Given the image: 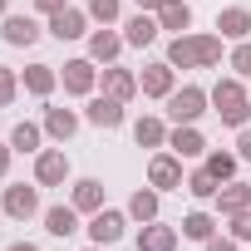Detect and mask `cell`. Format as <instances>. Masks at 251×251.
<instances>
[{"instance_id":"29","label":"cell","mask_w":251,"mask_h":251,"mask_svg":"<svg viewBox=\"0 0 251 251\" xmlns=\"http://www.w3.org/2000/svg\"><path fill=\"white\" fill-rule=\"evenodd\" d=\"M182 187H187V192H192V197H197V202H212V197H217V187H222V182H217V177H212V173H207V168H197V173H187V182H182Z\"/></svg>"},{"instance_id":"20","label":"cell","mask_w":251,"mask_h":251,"mask_svg":"<svg viewBox=\"0 0 251 251\" xmlns=\"http://www.w3.org/2000/svg\"><path fill=\"white\" fill-rule=\"evenodd\" d=\"M138 251H177V226L143 222V226H138Z\"/></svg>"},{"instance_id":"40","label":"cell","mask_w":251,"mask_h":251,"mask_svg":"<svg viewBox=\"0 0 251 251\" xmlns=\"http://www.w3.org/2000/svg\"><path fill=\"white\" fill-rule=\"evenodd\" d=\"M5 251H40V246H35V241H10Z\"/></svg>"},{"instance_id":"18","label":"cell","mask_w":251,"mask_h":251,"mask_svg":"<svg viewBox=\"0 0 251 251\" xmlns=\"http://www.w3.org/2000/svg\"><path fill=\"white\" fill-rule=\"evenodd\" d=\"M158 30H163V25H158V15H148V10H138L133 20H123V40H128L133 50H148V45L158 40Z\"/></svg>"},{"instance_id":"41","label":"cell","mask_w":251,"mask_h":251,"mask_svg":"<svg viewBox=\"0 0 251 251\" xmlns=\"http://www.w3.org/2000/svg\"><path fill=\"white\" fill-rule=\"evenodd\" d=\"M5 15H10V0H0V20H5Z\"/></svg>"},{"instance_id":"26","label":"cell","mask_w":251,"mask_h":251,"mask_svg":"<svg viewBox=\"0 0 251 251\" xmlns=\"http://www.w3.org/2000/svg\"><path fill=\"white\" fill-rule=\"evenodd\" d=\"M158 207H163V202H158V187H138V192L128 197V217H133V222H158Z\"/></svg>"},{"instance_id":"19","label":"cell","mask_w":251,"mask_h":251,"mask_svg":"<svg viewBox=\"0 0 251 251\" xmlns=\"http://www.w3.org/2000/svg\"><path fill=\"white\" fill-rule=\"evenodd\" d=\"M217 30H222V40H251V10L246 5H226L222 15H217Z\"/></svg>"},{"instance_id":"10","label":"cell","mask_w":251,"mask_h":251,"mask_svg":"<svg viewBox=\"0 0 251 251\" xmlns=\"http://www.w3.org/2000/svg\"><path fill=\"white\" fill-rule=\"evenodd\" d=\"M50 35L64 45V40H84L89 35V10H74V5H64L59 15H50Z\"/></svg>"},{"instance_id":"12","label":"cell","mask_w":251,"mask_h":251,"mask_svg":"<svg viewBox=\"0 0 251 251\" xmlns=\"http://www.w3.org/2000/svg\"><path fill=\"white\" fill-rule=\"evenodd\" d=\"M212 202H217V217H236V212H246V207H251V182H236V177H231V182H222V187H217V197H212Z\"/></svg>"},{"instance_id":"24","label":"cell","mask_w":251,"mask_h":251,"mask_svg":"<svg viewBox=\"0 0 251 251\" xmlns=\"http://www.w3.org/2000/svg\"><path fill=\"white\" fill-rule=\"evenodd\" d=\"M20 84H25L35 99H50V94H54V84H59V74H54V64H30V69L20 74Z\"/></svg>"},{"instance_id":"36","label":"cell","mask_w":251,"mask_h":251,"mask_svg":"<svg viewBox=\"0 0 251 251\" xmlns=\"http://www.w3.org/2000/svg\"><path fill=\"white\" fill-rule=\"evenodd\" d=\"M202 251H236V241L231 236H212V241H202Z\"/></svg>"},{"instance_id":"22","label":"cell","mask_w":251,"mask_h":251,"mask_svg":"<svg viewBox=\"0 0 251 251\" xmlns=\"http://www.w3.org/2000/svg\"><path fill=\"white\" fill-rule=\"evenodd\" d=\"M168 133H173V128H168L163 118H153V113H143V118L133 123V143H138V148H168Z\"/></svg>"},{"instance_id":"9","label":"cell","mask_w":251,"mask_h":251,"mask_svg":"<svg viewBox=\"0 0 251 251\" xmlns=\"http://www.w3.org/2000/svg\"><path fill=\"white\" fill-rule=\"evenodd\" d=\"M59 79H64V94L89 99V94H94V84H99V69H94V59L84 54V59H69V64L59 69Z\"/></svg>"},{"instance_id":"15","label":"cell","mask_w":251,"mask_h":251,"mask_svg":"<svg viewBox=\"0 0 251 251\" xmlns=\"http://www.w3.org/2000/svg\"><path fill=\"white\" fill-rule=\"evenodd\" d=\"M123 45H128V40L113 35L108 25H103V30H89V59H94V64H113V59L123 54Z\"/></svg>"},{"instance_id":"6","label":"cell","mask_w":251,"mask_h":251,"mask_svg":"<svg viewBox=\"0 0 251 251\" xmlns=\"http://www.w3.org/2000/svg\"><path fill=\"white\" fill-rule=\"evenodd\" d=\"M35 182L40 187H64L69 182V153L64 148H40L35 153Z\"/></svg>"},{"instance_id":"5","label":"cell","mask_w":251,"mask_h":251,"mask_svg":"<svg viewBox=\"0 0 251 251\" xmlns=\"http://www.w3.org/2000/svg\"><path fill=\"white\" fill-rule=\"evenodd\" d=\"M0 207H5V217H10V222H30V217H40V182H35V187L10 182V187H5V197H0Z\"/></svg>"},{"instance_id":"2","label":"cell","mask_w":251,"mask_h":251,"mask_svg":"<svg viewBox=\"0 0 251 251\" xmlns=\"http://www.w3.org/2000/svg\"><path fill=\"white\" fill-rule=\"evenodd\" d=\"M207 94H212V113L226 123V128H246V118H251V94H246V84H241L236 74L217 79Z\"/></svg>"},{"instance_id":"37","label":"cell","mask_w":251,"mask_h":251,"mask_svg":"<svg viewBox=\"0 0 251 251\" xmlns=\"http://www.w3.org/2000/svg\"><path fill=\"white\" fill-rule=\"evenodd\" d=\"M35 10H40V15H59V10H64V0H35Z\"/></svg>"},{"instance_id":"11","label":"cell","mask_w":251,"mask_h":251,"mask_svg":"<svg viewBox=\"0 0 251 251\" xmlns=\"http://www.w3.org/2000/svg\"><path fill=\"white\" fill-rule=\"evenodd\" d=\"M168 148H173L177 158H207V138L197 133V123H173Z\"/></svg>"},{"instance_id":"35","label":"cell","mask_w":251,"mask_h":251,"mask_svg":"<svg viewBox=\"0 0 251 251\" xmlns=\"http://www.w3.org/2000/svg\"><path fill=\"white\" fill-rule=\"evenodd\" d=\"M236 158L251 163V128H236Z\"/></svg>"},{"instance_id":"8","label":"cell","mask_w":251,"mask_h":251,"mask_svg":"<svg viewBox=\"0 0 251 251\" xmlns=\"http://www.w3.org/2000/svg\"><path fill=\"white\" fill-rule=\"evenodd\" d=\"M173 89H177V69H173L168 59L143 64V74H138V94H148V99H168Z\"/></svg>"},{"instance_id":"34","label":"cell","mask_w":251,"mask_h":251,"mask_svg":"<svg viewBox=\"0 0 251 251\" xmlns=\"http://www.w3.org/2000/svg\"><path fill=\"white\" fill-rule=\"evenodd\" d=\"M226 222H231V241H251V207L236 212V217H226Z\"/></svg>"},{"instance_id":"32","label":"cell","mask_w":251,"mask_h":251,"mask_svg":"<svg viewBox=\"0 0 251 251\" xmlns=\"http://www.w3.org/2000/svg\"><path fill=\"white\" fill-rule=\"evenodd\" d=\"M226 64H231V74H236V79H251V40H241V45L231 50V59H226Z\"/></svg>"},{"instance_id":"1","label":"cell","mask_w":251,"mask_h":251,"mask_svg":"<svg viewBox=\"0 0 251 251\" xmlns=\"http://www.w3.org/2000/svg\"><path fill=\"white\" fill-rule=\"evenodd\" d=\"M168 64L173 69H217L222 64V35H173Z\"/></svg>"},{"instance_id":"27","label":"cell","mask_w":251,"mask_h":251,"mask_svg":"<svg viewBox=\"0 0 251 251\" xmlns=\"http://www.w3.org/2000/svg\"><path fill=\"white\" fill-rule=\"evenodd\" d=\"M182 236L187 241H212L217 236V217L212 212H187L182 217Z\"/></svg>"},{"instance_id":"3","label":"cell","mask_w":251,"mask_h":251,"mask_svg":"<svg viewBox=\"0 0 251 251\" xmlns=\"http://www.w3.org/2000/svg\"><path fill=\"white\" fill-rule=\"evenodd\" d=\"M163 103H168V118H173V123H197V118L207 113L212 94H207V89H197V84H182V89H173Z\"/></svg>"},{"instance_id":"17","label":"cell","mask_w":251,"mask_h":251,"mask_svg":"<svg viewBox=\"0 0 251 251\" xmlns=\"http://www.w3.org/2000/svg\"><path fill=\"white\" fill-rule=\"evenodd\" d=\"M103 94L118 99V103H128L138 94V74L133 69H118V64H103Z\"/></svg>"},{"instance_id":"38","label":"cell","mask_w":251,"mask_h":251,"mask_svg":"<svg viewBox=\"0 0 251 251\" xmlns=\"http://www.w3.org/2000/svg\"><path fill=\"white\" fill-rule=\"evenodd\" d=\"M10 158H15V148H10V143H0V177L10 173Z\"/></svg>"},{"instance_id":"21","label":"cell","mask_w":251,"mask_h":251,"mask_svg":"<svg viewBox=\"0 0 251 251\" xmlns=\"http://www.w3.org/2000/svg\"><path fill=\"white\" fill-rule=\"evenodd\" d=\"M45 133H50L54 143H69V138L79 133V113H74V108H54V103H50V108H45Z\"/></svg>"},{"instance_id":"28","label":"cell","mask_w":251,"mask_h":251,"mask_svg":"<svg viewBox=\"0 0 251 251\" xmlns=\"http://www.w3.org/2000/svg\"><path fill=\"white\" fill-rule=\"evenodd\" d=\"M40 138H45V123H15L10 128V148L15 153H40Z\"/></svg>"},{"instance_id":"31","label":"cell","mask_w":251,"mask_h":251,"mask_svg":"<svg viewBox=\"0 0 251 251\" xmlns=\"http://www.w3.org/2000/svg\"><path fill=\"white\" fill-rule=\"evenodd\" d=\"M89 20H99V25H113L118 15H123V5H118V0H89Z\"/></svg>"},{"instance_id":"16","label":"cell","mask_w":251,"mask_h":251,"mask_svg":"<svg viewBox=\"0 0 251 251\" xmlns=\"http://www.w3.org/2000/svg\"><path fill=\"white\" fill-rule=\"evenodd\" d=\"M69 202H74L79 217H94V212L103 207V182H99V177H79V182L69 187Z\"/></svg>"},{"instance_id":"30","label":"cell","mask_w":251,"mask_h":251,"mask_svg":"<svg viewBox=\"0 0 251 251\" xmlns=\"http://www.w3.org/2000/svg\"><path fill=\"white\" fill-rule=\"evenodd\" d=\"M236 163H241L236 153H207V163H202V168H207L217 182H231V177H236Z\"/></svg>"},{"instance_id":"23","label":"cell","mask_w":251,"mask_h":251,"mask_svg":"<svg viewBox=\"0 0 251 251\" xmlns=\"http://www.w3.org/2000/svg\"><path fill=\"white\" fill-rule=\"evenodd\" d=\"M45 231H50V236H59V241H64V236H74V231H79V212H74V202L50 207V212H45Z\"/></svg>"},{"instance_id":"14","label":"cell","mask_w":251,"mask_h":251,"mask_svg":"<svg viewBox=\"0 0 251 251\" xmlns=\"http://www.w3.org/2000/svg\"><path fill=\"white\" fill-rule=\"evenodd\" d=\"M0 40L15 45V50H30V45L40 40V25H35L30 15H5V20H0Z\"/></svg>"},{"instance_id":"7","label":"cell","mask_w":251,"mask_h":251,"mask_svg":"<svg viewBox=\"0 0 251 251\" xmlns=\"http://www.w3.org/2000/svg\"><path fill=\"white\" fill-rule=\"evenodd\" d=\"M187 177H182V158L177 153H153L148 158V187H158V192H177Z\"/></svg>"},{"instance_id":"25","label":"cell","mask_w":251,"mask_h":251,"mask_svg":"<svg viewBox=\"0 0 251 251\" xmlns=\"http://www.w3.org/2000/svg\"><path fill=\"white\" fill-rule=\"evenodd\" d=\"M158 25L173 30V35H187L192 30V5H187V0H168V5L158 10Z\"/></svg>"},{"instance_id":"39","label":"cell","mask_w":251,"mask_h":251,"mask_svg":"<svg viewBox=\"0 0 251 251\" xmlns=\"http://www.w3.org/2000/svg\"><path fill=\"white\" fill-rule=\"evenodd\" d=\"M133 5H138V10H148V15H158V10L168 5V0H133Z\"/></svg>"},{"instance_id":"13","label":"cell","mask_w":251,"mask_h":251,"mask_svg":"<svg viewBox=\"0 0 251 251\" xmlns=\"http://www.w3.org/2000/svg\"><path fill=\"white\" fill-rule=\"evenodd\" d=\"M84 118L94 123V128H118V123H123V103H118V99H108V94H89Z\"/></svg>"},{"instance_id":"33","label":"cell","mask_w":251,"mask_h":251,"mask_svg":"<svg viewBox=\"0 0 251 251\" xmlns=\"http://www.w3.org/2000/svg\"><path fill=\"white\" fill-rule=\"evenodd\" d=\"M15 94H20V74L0 64V108H10V103H15Z\"/></svg>"},{"instance_id":"42","label":"cell","mask_w":251,"mask_h":251,"mask_svg":"<svg viewBox=\"0 0 251 251\" xmlns=\"http://www.w3.org/2000/svg\"><path fill=\"white\" fill-rule=\"evenodd\" d=\"M84 251H103V246H94V241H89V246H84Z\"/></svg>"},{"instance_id":"4","label":"cell","mask_w":251,"mask_h":251,"mask_svg":"<svg viewBox=\"0 0 251 251\" xmlns=\"http://www.w3.org/2000/svg\"><path fill=\"white\" fill-rule=\"evenodd\" d=\"M89 241L94 246H113V241H123V231H128V212H113V207H99L94 217H89Z\"/></svg>"}]
</instances>
